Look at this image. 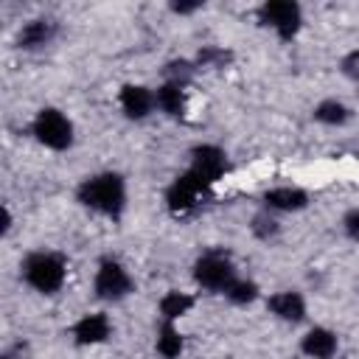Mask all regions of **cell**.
Wrapping results in <instances>:
<instances>
[{
  "instance_id": "cell-17",
  "label": "cell",
  "mask_w": 359,
  "mask_h": 359,
  "mask_svg": "<svg viewBox=\"0 0 359 359\" xmlns=\"http://www.w3.org/2000/svg\"><path fill=\"white\" fill-rule=\"evenodd\" d=\"M351 107L345 104V101H339V98H323L314 109H311V118L317 121V123H323V126H331V129H337V126H345L348 121H351Z\"/></svg>"
},
{
  "instance_id": "cell-12",
  "label": "cell",
  "mask_w": 359,
  "mask_h": 359,
  "mask_svg": "<svg viewBox=\"0 0 359 359\" xmlns=\"http://www.w3.org/2000/svg\"><path fill=\"white\" fill-rule=\"evenodd\" d=\"M261 202L269 213H300L309 208V194L297 185H275L261 194Z\"/></svg>"
},
{
  "instance_id": "cell-5",
  "label": "cell",
  "mask_w": 359,
  "mask_h": 359,
  "mask_svg": "<svg viewBox=\"0 0 359 359\" xmlns=\"http://www.w3.org/2000/svg\"><path fill=\"white\" fill-rule=\"evenodd\" d=\"M210 188L213 185H208L205 180H199L194 171L185 168L165 188V208H168V213L177 216V219H185L188 213H194L210 196Z\"/></svg>"
},
{
  "instance_id": "cell-7",
  "label": "cell",
  "mask_w": 359,
  "mask_h": 359,
  "mask_svg": "<svg viewBox=\"0 0 359 359\" xmlns=\"http://www.w3.org/2000/svg\"><path fill=\"white\" fill-rule=\"evenodd\" d=\"M93 292H95V297L104 300V303H121V300H126V297L135 292V278L129 275V269H126L118 258L107 255V258H101L98 266H95Z\"/></svg>"
},
{
  "instance_id": "cell-20",
  "label": "cell",
  "mask_w": 359,
  "mask_h": 359,
  "mask_svg": "<svg viewBox=\"0 0 359 359\" xmlns=\"http://www.w3.org/2000/svg\"><path fill=\"white\" fill-rule=\"evenodd\" d=\"M250 233H252L258 241H275L278 233H280V222L275 219V213L261 210V213L252 216V222H250Z\"/></svg>"
},
{
  "instance_id": "cell-19",
  "label": "cell",
  "mask_w": 359,
  "mask_h": 359,
  "mask_svg": "<svg viewBox=\"0 0 359 359\" xmlns=\"http://www.w3.org/2000/svg\"><path fill=\"white\" fill-rule=\"evenodd\" d=\"M224 297H227L233 306H250V303H255V300L261 297V289H258V283L250 280V278H236V280L224 289Z\"/></svg>"
},
{
  "instance_id": "cell-18",
  "label": "cell",
  "mask_w": 359,
  "mask_h": 359,
  "mask_svg": "<svg viewBox=\"0 0 359 359\" xmlns=\"http://www.w3.org/2000/svg\"><path fill=\"white\" fill-rule=\"evenodd\" d=\"M154 351H157L163 359H180V356H182V351H185V337H182V331L177 328V323H163V320H160L157 339H154Z\"/></svg>"
},
{
  "instance_id": "cell-22",
  "label": "cell",
  "mask_w": 359,
  "mask_h": 359,
  "mask_svg": "<svg viewBox=\"0 0 359 359\" xmlns=\"http://www.w3.org/2000/svg\"><path fill=\"white\" fill-rule=\"evenodd\" d=\"M196 73V65L188 62V59H171L165 67H163V81H174V84H182L188 87L191 79Z\"/></svg>"
},
{
  "instance_id": "cell-16",
  "label": "cell",
  "mask_w": 359,
  "mask_h": 359,
  "mask_svg": "<svg viewBox=\"0 0 359 359\" xmlns=\"http://www.w3.org/2000/svg\"><path fill=\"white\" fill-rule=\"evenodd\" d=\"M194 294H188V292H180V289H168L163 297H160V303H157V311H160V320L163 323H177V320H182L191 309H194Z\"/></svg>"
},
{
  "instance_id": "cell-24",
  "label": "cell",
  "mask_w": 359,
  "mask_h": 359,
  "mask_svg": "<svg viewBox=\"0 0 359 359\" xmlns=\"http://www.w3.org/2000/svg\"><path fill=\"white\" fill-rule=\"evenodd\" d=\"M339 70H342L351 81H356V84H359V50L345 53V56H342V62H339Z\"/></svg>"
},
{
  "instance_id": "cell-14",
  "label": "cell",
  "mask_w": 359,
  "mask_h": 359,
  "mask_svg": "<svg viewBox=\"0 0 359 359\" xmlns=\"http://www.w3.org/2000/svg\"><path fill=\"white\" fill-rule=\"evenodd\" d=\"M300 353L309 359H334L339 353V337L328 325H314L300 337Z\"/></svg>"
},
{
  "instance_id": "cell-23",
  "label": "cell",
  "mask_w": 359,
  "mask_h": 359,
  "mask_svg": "<svg viewBox=\"0 0 359 359\" xmlns=\"http://www.w3.org/2000/svg\"><path fill=\"white\" fill-rule=\"evenodd\" d=\"M342 233H345L353 244H359V205L351 208V210H345V216H342Z\"/></svg>"
},
{
  "instance_id": "cell-13",
  "label": "cell",
  "mask_w": 359,
  "mask_h": 359,
  "mask_svg": "<svg viewBox=\"0 0 359 359\" xmlns=\"http://www.w3.org/2000/svg\"><path fill=\"white\" fill-rule=\"evenodd\" d=\"M266 311L280 320V323H289V325H297L306 320V297L297 292V289H280V292H272L266 297Z\"/></svg>"
},
{
  "instance_id": "cell-21",
  "label": "cell",
  "mask_w": 359,
  "mask_h": 359,
  "mask_svg": "<svg viewBox=\"0 0 359 359\" xmlns=\"http://www.w3.org/2000/svg\"><path fill=\"white\" fill-rule=\"evenodd\" d=\"M230 59H233L230 50H224V48H219V45H205V48L196 53L194 65H196V70H202V67H213V70H219V67H227Z\"/></svg>"
},
{
  "instance_id": "cell-10",
  "label": "cell",
  "mask_w": 359,
  "mask_h": 359,
  "mask_svg": "<svg viewBox=\"0 0 359 359\" xmlns=\"http://www.w3.org/2000/svg\"><path fill=\"white\" fill-rule=\"evenodd\" d=\"M56 34H59V22L53 17H34L20 25L14 42L20 50H42L56 39Z\"/></svg>"
},
{
  "instance_id": "cell-6",
  "label": "cell",
  "mask_w": 359,
  "mask_h": 359,
  "mask_svg": "<svg viewBox=\"0 0 359 359\" xmlns=\"http://www.w3.org/2000/svg\"><path fill=\"white\" fill-rule=\"evenodd\" d=\"M255 17L280 42H292L303 28V8L294 0H264L255 8Z\"/></svg>"
},
{
  "instance_id": "cell-8",
  "label": "cell",
  "mask_w": 359,
  "mask_h": 359,
  "mask_svg": "<svg viewBox=\"0 0 359 359\" xmlns=\"http://www.w3.org/2000/svg\"><path fill=\"white\" fill-rule=\"evenodd\" d=\"M188 157H191L188 171H194V174H196L199 180H205L208 185H216V182L227 174V168H230L227 151H224L222 146H216V143H196Z\"/></svg>"
},
{
  "instance_id": "cell-26",
  "label": "cell",
  "mask_w": 359,
  "mask_h": 359,
  "mask_svg": "<svg viewBox=\"0 0 359 359\" xmlns=\"http://www.w3.org/2000/svg\"><path fill=\"white\" fill-rule=\"evenodd\" d=\"M356 93H359V84H356Z\"/></svg>"
},
{
  "instance_id": "cell-2",
  "label": "cell",
  "mask_w": 359,
  "mask_h": 359,
  "mask_svg": "<svg viewBox=\"0 0 359 359\" xmlns=\"http://www.w3.org/2000/svg\"><path fill=\"white\" fill-rule=\"evenodd\" d=\"M20 278L39 294H56L67 280V258L53 250H34L22 258Z\"/></svg>"
},
{
  "instance_id": "cell-1",
  "label": "cell",
  "mask_w": 359,
  "mask_h": 359,
  "mask_svg": "<svg viewBox=\"0 0 359 359\" xmlns=\"http://www.w3.org/2000/svg\"><path fill=\"white\" fill-rule=\"evenodd\" d=\"M76 199L81 208L93 210L95 216H104L109 222H118L123 213H126V199H129V191H126V180L123 174L118 171H98V174H90L79 182L76 188Z\"/></svg>"
},
{
  "instance_id": "cell-11",
  "label": "cell",
  "mask_w": 359,
  "mask_h": 359,
  "mask_svg": "<svg viewBox=\"0 0 359 359\" xmlns=\"http://www.w3.org/2000/svg\"><path fill=\"white\" fill-rule=\"evenodd\" d=\"M118 104H121V112L129 121H146L157 109L154 90L146 87V84H123L121 93H118Z\"/></svg>"
},
{
  "instance_id": "cell-9",
  "label": "cell",
  "mask_w": 359,
  "mask_h": 359,
  "mask_svg": "<svg viewBox=\"0 0 359 359\" xmlns=\"http://www.w3.org/2000/svg\"><path fill=\"white\" fill-rule=\"evenodd\" d=\"M70 337L79 348H90V345H104L112 337V320L104 311H87L81 314L73 325H70Z\"/></svg>"
},
{
  "instance_id": "cell-15",
  "label": "cell",
  "mask_w": 359,
  "mask_h": 359,
  "mask_svg": "<svg viewBox=\"0 0 359 359\" xmlns=\"http://www.w3.org/2000/svg\"><path fill=\"white\" fill-rule=\"evenodd\" d=\"M154 104H157V112H163L165 118H182L188 109V87L163 81L154 90Z\"/></svg>"
},
{
  "instance_id": "cell-4",
  "label": "cell",
  "mask_w": 359,
  "mask_h": 359,
  "mask_svg": "<svg viewBox=\"0 0 359 359\" xmlns=\"http://www.w3.org/2000/svg\"><path fill=\"white\" fill-rule=\"evenodd\" d=\"M31 135L50 151H67L76 140V126L59 107H42L31 121Z\"/></svg>"
},
{
  "instance_id": "cell-3",
  "label": "cell",
  "mask_w": 359,
  "mask_h": 359,
  "mask_svg": "<svg viewBox=\"0 0 359 359\" xmlns=\"http://www.w3.org/2000/svg\"><path fill=\"white\" fill-rule=\"evenodd\" d=\"M191 275H194V283L199 289L219 292V294H224V289L238 278L233 255L227 250H222V247H210V250L199 252L196 261H194Z\"/></svg>"
},
{
  "instance_id": "cell-25",
  "label": "cell",
  "mask_w": 359,
  "mask_h": 359,
  "mask_svg": "<svg viewBox=\"0 0 359 359\" xmlns=\"http://www.w3.org/2000/svg\"><path fill=\"white\" fill-rule=\"evenodd\" d=\"M205 3H199V0H194V3H171L168 8L174 11V14H194V11H199Z\"/></svg>"
}]
</instances>
